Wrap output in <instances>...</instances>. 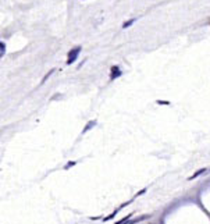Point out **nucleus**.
<instances>
[{
  "mask_svg": "<svg viewBox=\"0 0 210 224\" xmlns=\"http://www.w3.org/2000/svg\"><path fill=\"white\" fill-rule=\"evenodd\" d=\"M79 52H81V48H75V49H73V50L68 53V60H67V64H73V61H75V59L78 57V54H79Z\"/></svg>",
  "mask_w": 210,
  "mask_h": 224,
  "instance_id": "obj_1",
  "label": "nucleus"
},
{
  "mask_svg": "<svg viewBox=\"0 0 210 224\" xmlns=\"http://www.w3.org/2000/svg\"><path fill=\"white\" fill-rule=\"evenodd\" d=\"M134 21H135V20H131V21H127V23H125V24H124V25H123V28H127V27H129V25H131V24H132V23H134Z\"/></svg>",
  "mask_w": 210,
  "mask_h": 224,
  "instance_id": "obj_5",
  "label": "nucleus"
},
{
  "mask_svg": "<svg viewBox=\"0 0 210 224\" xmlns=\"http://www.w3.org/2000/svg\"><path fill=\"white\" fill-rule=\"evenodd\" d=\"M95 124H96V121H90V123L88 124V125H86V127H85V128H84V134H85V132H86L88 129H89V128H90V127H92V125H95Z\"/></svg>",
  "mask_w": 210,
  "mask_h": 224,
  "instance_id": "obj_4",
  "label": "nucleus"
},
{
  "mask_svg": "<svg viewBox=\"0 0 210 224\" xmlns=\"http://www.w3.org/2000/svg\"><path fill=\"white\" fill-rule=\"evenodd\" d=\"M111 71H113V74H111V79H114V78H117V77H120L121 75V71H120V68L118 67H113L111 68Z\"/></svg>",
  "mask_w": 210,
  "mask_h": 224,
  "instance_id": "obj_2",
  "label": "nucleus"
},
{
  "mask_svg": "<svg viewBox=\"0 0 210 224\" xmlns=\"http://www.w3.org/2000/svg\"><path fill=\"white\" fill-rule=\"evenodd\" d=\"M3 54H4V43L2 42V56H3Z\"/></svg>",
  "mask_w": 210,
  "mask_h": 224,
  "instance_id": "obj_7",
  "label": "nucleus"
},
{
  "mask_svg": "<svg viewBox=\"0 0 210 224\" xmlns=\"http://www.w3.org/2000/svg\"><path fill=\"white\" fill-rule=\"evenodd\" d=\"M128 218H129V216H127V217H124L123 220H121V221H118V223H116V224H124L127 220H128Z\"/></svg>",
  "mask_w": 210,
  "mask_h": 224,
  "instance_id": "obj_6",
  "label": "nucleus"
},
{
  "mask_svg": "<svg viewBox=\"0 0 210 224\" xmlns=\"http://www.w3.org/2000/svg\"><path fill=\"white\" fill-rule=\"evenodd\" d=\"M203 171H206V168H202V170H199V171H196V173H195V174H193V175H192V177H191V178H189V180H193V178H196V177H198V175H200V174H202V173H203Z\"/></svg>",
  "mask_w": 210,
  "mask_h": 224,
  "instance_id": "obj_3",
  "label": "nucleus"
},
{
  "mask_svg": "<svg viewBox=\"0 0 210 224\" xmlns=\"http://www.w3.org/2000/svg\"><path fill=\"white\" fill-rule=\"evenodd\" d=\"M159 104H168V102H162V100H157Z\"/></svg>",
  "mask_w": 210,
  "mask_h": 224,
  "instance_id": "obj_8",
  "label": "nucleus"
}]
</instances>
